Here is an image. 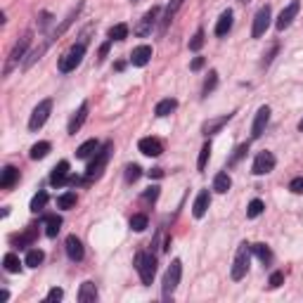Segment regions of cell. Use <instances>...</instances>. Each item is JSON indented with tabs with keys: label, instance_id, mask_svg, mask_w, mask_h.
Returning a JSON list of instances; mask_svg holds the SVG:
<instances>
[{
	"label": "cell",
	"instance_id": "obj_34",
	"mask_svg": "<svg viewBox=\"0 0 303 303\" xmlns=\"http://www.w3.org/2000/svg\"><path fill=\"white\" fill-rule=\"evenodd\" d=\"M147 225H149V220H147V216H145V213H135V216L130 218V228L135 230V232H143V230H147Z\"/></svg>",
	"mask_w": 303,
	"mask_h": 303
},
{
	"label": "cell",
	"instance_id": "obj_44",
	"mask_svg": "<svg viewBox=\"0 0 303 303\" xmlns=\"http://www.w3.org/2000/svg\"><path fill=\"white\" fill-rule=\"evenodd\" d=\"M216 83H218V74L216 71H209V78L204 80V95H209L213 88H216Z\"/></svg>",
	"mask_w": 303,
	"mask_h": 303
},
{
	"label": "cell",
	"instance_id": "obj_1",
	"mask_svg": "<svg viewBox=\"0 0 303 303\" xmlns=\"http://www.w3.org/2000/svg\"><path fill=\"white\" fill-rule=\"evenodd\" d=\"M112 147H114L112 143H107L105 147H99L97 152H95L93 161H90L88 168H86V178L88 180H95V178L102 175V171H105V166H107V161H109V154H112Z\"/></svg>",
	"mask_w": 303,
	"mask_h": 303
},
{
	"label": "cell",
	"instance_id": "obj_26",
	"mask_svg": "<svg viewBox=\"0 0 303 303\" xmlns=\"http://www.w3.org/2000/svg\"><path fill=\"white\" fill-rule=\"evenodd\" d=\"M175 107H178V102H175L173 97H166V99H161L159 105L154 107V114H156V116H168L171 112H175Z\"/></svg>",
	"mask_w": 303,
	"mask_h": 303
},
{
	"label": "cell",
	"instance_id": "obj_3",
	"mask_svg": "<svg viewBox=\"0 0 303 303\" xmlns=\"http://www.w3.org/2000/svg\"><path fill=\"white\" fill-rule=\"evenodd\" d=\"M135 268L140 272V279L143 285H152V279L156 275V258L149 254H137L135 256Z\"/></svg>",
	"mask_w": 303,
	"mask_h": 303
},
{
	"label": "cell",
	"instance_id": "obj_27",
	"mask_svg": "<svg viewBox=\"0 0 303 303\" xmlns=\"http://www.w3.org/2000/svg\"><path fill=\"white\" fill-rule=\"evenodd\" d=\"M97 149H99L97 140H88V143H83L78 149H76V156H78V159H88V156H93Z\"/></svg>",
	"mask_w": 303,
	"mask_h": 303
},
{
	"label": "cell",
	"instance_id": "obj_12",
	"mask_svg": "<svg viewBox=\"0 0 303 303\" xmlns=\"http://www.w3.org/2000/svg\"><path fill=\"white\" fill-rule=\"evenodd\" d=\"M268 121H270V107L266 105V107H260L256 118H254V128H251V137H254V140H258V137L266 133Z\"/></svg>",
	"mask_w": 303,
	"mask_h": 303
},
{
	"label": "cell",
	"instance_id": "obj_29",
	"mask_svg": "<svg viewBox=\"0 0 303 303\" xmlns=\"http://www.w3.org/2000/svg\"><path fill=\"white\" fill-rule=\"evenodd\" d=\"M36 235H38V230H36V225H31V228L26 230L24 235H19V237H14V244H17V247H26V244H33V241H36Z\"/></svg>",
	"mask_w": 303,
	"mask_h": 303
},
{
	"label": "cell",
	"instance_id": "obj_5",
	"mask_svg": "<svg viewBox=\"0 0 303 303\" xmlns=\"http://www.w3.org/2000/svg\"><path fill=\"white\" fill-rule=\"evenodd\" d=\"M249 260H251V247L244 241V244H239V249H237L235 263H232V279H241L244 275H247L249 272Z\"/></svg>",
	"mask_w": 303,
	"mask_h": 303
},
{
	"label": "cell",
	"instance_id": "obj_20",
	"mask_svg": "<svg viewBox=\"0 0 303 303\" xmlns=\"http://www.w3.org/2000/svg\"><path fill=\"white\" fill-rule=\"evenodd\" d=\"M183 3H185V0H171V3H168L166 12H164V17H161V33L166 31V29H168V24H171V22H173L175 12H178L180 7H183Z\"/></svg>",
	"mask_w": 303,
	"mask_h": 303
},
{
	"label": "cell",
	"instance_id": "obj_22",
	"mask_svg": "<svg viewBox=\"0 0 303 303\" xmlns=\"http://www.w3.org/2000/svg\"><path fill=\"white\" fill-rule=\"evenodd\" d=\"M230 29H232V10H225L216 22V36H220V38L228 36Z\"/></svg>",
	"mask_w": 303,
	"mask_h": 303
},
{
	"label": "cell",
	"instance_id": "obj_52",
	"mask_svg": "<svg viewBox=\"0 0 303 303\" xmlns=\"http://www.w3.org/2000/svg\"><path fill=\"white\" fill-rule=\"evenodd\" d=\"M161 175H164L161 168H152V171H149V178H161Z\"/></svg>",
	"mask_w": 303,
	"mask_h": 303
},
{
	"label": "cell",
	"instance_id": "obj_49",
	"mask_svg": "<svg viewBox=\"0 0 303 303\" xmlns=\"http://www.w3.org/2000/svg\"><path fill=\"white\" fill-rule=\"evenodd\" d=\"M190 67H192V71H199V69L204 67V57H194Z\"/></svg>",
	"mask_w": 303,
	"mask_h": 303
},
{
	"label": "cell",
	"instance_id": "obj_6",
	"mask_svg": "<svg viewBox=\"0 0 303 303\" xmlns=\"http://www.w3.org/2000/svg\"><path fill=\"white\" fill-rule=\"evenodd\" d=\"M50 112H52V99H50V97L48 99H41V102H38V107L33 109L31 118H29V128H31V130L43 128V124L48 121Z\"/></svg>",
	"mask_w": 303,
	"mask_h": 303
},
{
	"label": "cell",
	"instance_id": "obj_41",
	"mask_svg": "<svg viewBox=\"0 0 303 303\" xmlns=\"http://www.w3.org/2000/svg\"><path fill=\"white\" fill-rule=\"evenodd\" d=\"M201 48H204V31L199 29V31L192 36V41H190V50H192V52H199Z\"/></svg>",
	"mask_w": 303,
	"mask_h": 303
},
{
	"label": "cell",
	"instance_id": "obj_45",
	"mask_svg": "<svg viewBox=\"0 0 303 303\" xmlns=\"http://www.w3.org/2000/svg\"><path fill=\"white\" fill-rule=\"evenodd\" d=\"M282 282H285V275H282V272H272V275H270V279H268V285H270V289H277V287L282 285Z\"/></svg>",
	"mask_w": 303,
	"mask_h": 303
},
{
	"label": "cell",
	"instance_id": "obj_36",
	"mask_svg": "<svg viewBox=\"0 0 303 303\" xmlns=\"http://www.w3.org/2000/svg\"><path fill=\"white\" fill-rule=\"evenodd\" d=\"M128 38V26L126 24H116L109 29V41H124Z\"/></svg>",
	"mask_w": 303,
	"mask_h": 303
},
{
	"label": "cell",
	"instance_id": "obj_38",
	"mask_svg": "<svg viewBox=\"0 0 303 303\" xmlns=\"http://www.w3.org/2000/svg\"><path fill=\"white\" fill-rule=\"evenodd\" d=\"M45 204H48V192H38L36 197L31 199V211L33 213H38V211H43Z\"/></svg>",
	"mask_w": 303,
	"mask_h": 303
},
{
	"label": "cell",
	"instance_id": "obj_50",
	"mask_svg": "<svg viewBox=\"0 0 303 303\" xmlns=\"http://www.w3.org/2000/svg\"><path fill=\"white\" fill-rule=\"evenodd\" d=\"M275 52H277V45H272L270 52H268V55H263V64H266V67L270 64V59H272V55H275Z\"/></svg>",
	"mask_w": 303,
	"mask_h": 303
},
{
	"label": "cell",
	"instance_id": "obj_16",
	"mask_svg": "<svg viewBox=\"0 0 303 303\" xmlns=\"http://www.w3.org/2000/svg\"><path fill=\"white\" fill-rule=\"evenodd\" d=\"M86 118H88V102H83V105L78 107V112L71 116V121H69V135H76L80 130V126L86 124Z\"/></svg>",
	"mask_w": 303,
	"mask_h": 303
},
{
	"label": "cell",
	"instance_id": "obj_2",
	"mask_svg": "<svg viewBox=\"0 0 303 303\" xmlns=\"http://www.w3.org/2000/svg\"><path fill=\"white\" fill-rule=\"evenodd\" d=\"M83 57H86V43H80V41H78V43L71 45V50H69L67 55L59 59V71H62V74L74 71V69L83 62Z\"/></svg>",
	"mask_w": 303,
	"mask_h": 303
},
{
	"label": "cell",
	"instance_id": "obj_32",
	"mask_svg": "<svg viewBox=\"0 0 303 303\" xmlns=\"http://www.w3.org/2000/svg\"><path fill=\"white\" fill-rule=\"evenodd\" d=\"M48 152H50V143H36L31 147V159L33 161H38V159H45V156H48Z\"/></svg>",
	"mask_w": 303,
	"mask_h": 303
},
{
	"label": "cell",
	"instance_id": "obj_28",
	"mask_svg": "<svg viewBox=\"0 0 303 303\" xmlns=\"http://www.w3.org/2000/svg\"><path fill=\"white\" fill-rule=\"evenodd\" d=\"M230 187H232V178H230L228 173H218L216 175V180H213V190L216 192H220V194H225V192L230 190Z\"/></svg>",
	"mask_w": 303,
	"mask_h": 303
},
{
	"label": "cell",
	"instance_id": "obj_8",
	"mask_svg": "<svg viewBox=\"0 0 303 303\" xmlns=\"http://www.w3.org/2000/svg\"><path fill=\"white\" fill-rule=\"evenodd\" d=\"M159 14H161V7H152V10H147L145 12V17L140 19V24L135 26V36L137 38H145V36H149L152 33V29H154V24H156V19H159Z\"/></svg>",
	"mask_w": 303,
	"mask_h": 303
},
{
	"label": "cell",
	"instance_id": "obj_24",
	"mask_svg": "<svg viewBox=\"0 0 303 303\" xmlns=\"http://www.w3.org/2000/svg\"><path fill=\"white\" fill-rule=\"evenodd\" d=\"M43 223H45V235L57 237V232H59V228H62V218L59 216H45Z\"/></svg>",
	"mask_w": 303,
	"mask_h": 303
},
{
	"label": "cell",
	"instance_id": "obj_14",
	"mask_svg": "<svg viewBox=\"0 0 303 303\" xmlns=\"http://www.w3.org/2000/svg\"><path fill=\"white\" fill-rule=\"evenodd\" d=\"M149 59H152V48H149V45H137V48L130 52V64H133V67H145Z\"/></svg>",
	"mask_w": 303,
	"mask_h": 303
},
{
	"label": "cell",
	"instance_id": "obj_39",
	"mask_svg": "<svg viewBox=\"0 0 303 303\" xmlns=\"http://www.w3.org/2000/svg\"><path fill=\"white\" fill-rule=\"evenodd\" d=\"M209 159H211V143H206L204 147H201V152H199V161H197L199 171H204L206 164H209Z\"/></svg>",
	"mask_w": 303,
	"mask_h": 303
},
{
	"label": "cell",
	"instance_id": "obj_33",
	"mask_svg": "<svg viewBox=\"0 0 303 303\" xmlns=\"http://www.w3.org/2000/svg\"><path fill=\"white\" fill-rule=\"evenodd\" d=\"M48 45H50V41H45V43L41 45V48H36V50H33L31 55H29V59H26V62H24V69H31L33 64H36L38 59L43 57V52H45V50H48Z\"/></svg>",
	"mask_w": 303,
	"mask_h": 303
},
{
	"label": "cell",
	"instance_id": "obj_18",
	"mask_svg": "<svg viewBox=\"0 0 303 303\" xmlns=\"http://www.w3.org/2000/svg\"><path fill=\"white\" fill-rule=\"evenodd\" d=\"M209 206H211V194H209V190H204V192H199L197 194V199H194V206H192V213H194V218H201L209 211Z\"/></svg>",
	"mask_w": 303,
	"mask_h": 303
},
{
	"label": "cell",
	"instance_id": "obj_15",
	"mask_svg": "<svg viewBox=\"0 0 303 303\" xmlns=\"http://www.w3.org/2000/svg\"><path fill=\"white\" fill-rule=\"evenodd\" d=\"M137 147H140V152L147 156H159L161 152H164V145L156 140V137H143L140 143H137Z\"/></svg>",
	"mask_w": 303,
	"mask_h": 303
},
{
	"label": "cell",
	"instance_id": "obj_30",
	"mask_svg": "<svg viewBox=\"0 0 303 303\" xmlns=\"http://www.w3.org/2000/svg\"><path fill=\"white\" fill-rule=\"evenodd\" d=\"M43 260H45V254H43V251H41V249H31V251L26 254V260H24V263H26L29 268H38L41 263H43Z\"/></svg>",
	"mask_w": 303,
	"mask_h": 303
},
{
	"label": "cell",
	"instance_id": "obj_17",
	"mask_svg": "<svg viewBox=\"0 0 303 303\" xmlns=\"http://www.w3.org/2000/svg\"><path fill=\"white\" fill-rule=\"evenodd\" d=\"M83 254H86V251H83L80 239H78V237H74V235H69L67 237V256L78 263V260H83Z\"/></svg>",
	"mask_w": 303,
	"mask_h": 303
},
{
	"label": "cell",
	"instance_id": "obj_31",
	"mask_svg": "<svg viewBox=\"0 0 303 303\" xmlns=\"http://www.w3.org/2000/svg\"><path fill=\"white\" fill-rule=\"evenodd\" d=\"M57 206L59 209H74L76 206V192H64L57 197Z\"/></svg>",
	"mask_w": 303,
	"mask_h": 303
},
{
	"label": "cell",
	"instance_id": "obj_53",
	"mask_svg": "<svg viewBox=\"0 0 303 303\" xmlns=\"http://www.w3.org/2000/svg\"><path fill=\"white\" fill-rule=\"evenodd\" d=\"M50 19H52V17H50L48 12H43V14H41V26H48V24H50Z\"/></svg>",
	"mask_w": 303,
	"mask_h": 303
},
{
	"label": "cell",
	"instance_id": "obj_9",
	"mask_svg": "<svg viewBox=\"0 0 303 303\" xmlns=\"http://www.w3.org/2000/svg\"><path fill=\"white\" fill-rule=\"evenodd\" d=\"M270 5H263L256 12V17H254V29H251V36L254 38H260V36H266V31H268V26H270Z\"/></svg>",
	"mask_w": 303,
	"mask_h": 303
},
{
	"label": "cell",
	"instance_id": "obj_4",
	"mask_svg": "<svg viewBox=\"0 0 303 303\" xmlns=\"http://www.w3.org/2000/svg\"><path fill=\"white\" fill-rule=\"evenodd\" d=\"M180 275H183V263L175 258L171 263V268L166 270V275H164V298H171L175 294V289L180 285Z\"/></svg>",
	"mask_w": 303,
	"mask_h": 303
},
{
	"label": "cell",
	"instance_id": "obj_19",
	"mask_svg": "<svg viewBox=\"0 0 303 303\" xmlns=\"http://www.w3.org/2000/svg\"><path fill=\"white\" fill-rule=\"evenodd\" d=\"M230 118H232V114H223V116H218V118H211V121H206V124L201 126V133H204V135H213V133H218V130L228 124Z\"/></svg>",
	"mask_w": 303,
	"mask_h": 303
},
{
	"label": "cell",
	"instance_id": "obj_25",
	"mask_svg": "<svg viewBox=\"0 0 303 303\" xmlns=\"http://www.w3.org/2000/svg\"><path fill=\"white\" fill-rule=\"evenodd\" d=\"M80 10H83V3H78V5H76V7H74V10H71V12H69V14H67V19H64V22H62V26H59V29H55V33H52V38H57V36H62V33H64V31H67L69 26H71V22H74V19H76V17H78V12H80Z\"/></svg>",
	"mask_w": 303,
	"mask_h": 303
},
{
	"label": "cell",
	"instance_id": "obj_40",
	"mask_svg": "<svg viewBox=\"0 0 303 303\" xmlns=\"http://www.w3.org/2000/svg\"><path fill=\"white\" fill-rule=\"evenodd\" d=\"M263 209H266V206H263V201H260V199H254V201L249 204V209H247V216L249 218H258L260 213H263Z\"/></svg>",
	"mask_w": 303,
	"mask_h": 303
},
{
	"label": "cell",
	"instance_id": "obj_37",
	"mask_svg": "<svg viewBox=\"0 0 303 303\" xmlns=\"http://www.w3.org/2000/svg\"><path fill=\"white\" fill-rule=\"evenodd\" d=\"M251 251H254L256 256H258L263 263H270L272 260V254H270V249L266 247V244H251Z\"/></svg>",
	"mask_w": 303,
	"mask_h": 303
},
{
	"label": "cell",
	"instance_id": "obj_13",
	"mask_svg": "<svg viewBox=\"0 0 303 303\" xmlns=\"http://www.w3.org/2000/svg\"><path fill=\"white\" fill-rule=\"evenodd\" d=\"M50 183H52L55 187H62L64 183H69V161H59V164L52 168Z\"/></svg>",
	"mask_w": 303,
	"mask_h": 303
},
{
	"label": "cell",
	"instance_id": "obj_43",
	"mask_svg": "<svg viewBox=\"0 0 303 303\" xmlns=\"http://www.w3.org/2000/svg\"><path fill=\"white\" fill-rule=\"evenodd\" d=\"M247 152H249V145H239V147H237V149H235V154L230 156V161H228V166H235L237 161H239V159H241V156L247 154Z\"/></svg>",
	"mask_w": 303,
	"mask_h": 303
},
{
	"label": "cell",
	"instance_id": "obj_11",
	"mask_svg": "<svg viewBox=\"0 0 303 303\" xmlns=\"http://www.w3.org/2000/svg\"><path fill=\"white\" fill-rule=\"evenodd\" d=\"M275 168V156L272 152H260L258 156L254 159V166H251V173L254 175H266Z\"/></svg>",
	"mask_w": 303,
	"mask_h": 303
},
{
	"label": "cell",
	"instance_id": "obj_35",
	"mask_svg": "<svg viewBox=\"0 0 303 303\" xmlns=\"http://www.w3.org/2000/svg\"><path fill=\"white\" fill-rule=\"evenodd\" d=\"M3 266H5L7 272H19V270H22V263H19V258L14 254H5V258H3Z\"/></svg>",
	"mask_w": 303,
	"mask_h": 303
},
{
	"label": "cell",
	"instance_id": "obj_48",
	"mask_svg": "<svg viewBox=\"0 0 303 303\" xmlns=\"http://www.w3.org/2000/svg\"><path fill=\"white\" fill-rule=\"evenodd\" d=\"M156 197H159V187H149V190L145 192V199H149V201H154Z\"/></svg>",
	"mask_w": 303,
	"mask_h": 303
},
{
	"label": "cell",
	"instance_id": "obj_21",
	"mask_svg": "<svg viewBox=\"0 0 303 303\" xmlns=\"http://www.w3.org/2000/svg\"><path fill=\"white\" fill-rule=\"evenodd\" d=\"M17 180H19V171L14 166H5L3 168V175H0V187L3 190H10V187L17 185Z\"/></svg>",
	"mask_w": 303,
	"mask_h": 303
},
{
	"label": "cell",
	"instance_id": "obj_55",
	"mask_svg": "<svg viewBox=\"0 0 303 303\" xmlns=\"http://www.w3.org/2000/svg\"><path fill=\"white\" fill-rule=\"evenodd\" d=\"M130 3H137V0H130Z\"/></svg>",
	"mask_w": 303,
	"mask_h": 303
},
{
	"label": "cell",
	"instance_id": "obj_42",
	"mask_svg": "<svg viewBox=\"0 0 303 303\" xmlns=\"http://www.w3.org/2000/svg\"><path fill=\"white\" fill-rule=\"evenodd\" d=\"M140 175H143V168L137 166V164H133V166L126 168V183H135Z\"/></svg>",
	"mask_w": 303,
	"mask_h": 303
},
{
	"label": "cell",
	"instance_id": "obj_54",
	"mask_svg": "<svg viewBox=\"0 0 303 303\" xmlns=\"http://www.w3.org/2000/svg\"><path fill=\"white\" fill-rule=\"evenodd\" d=\"M298 130H303V118H301V124H298Z\"/></svg>",
	"mask_w": 303,
	"mask_h": 303
},
{
	"label": "cell",
	"instance_id": "obj_51",
	"mask_svg": "<svg viewBox=\"0 0 303 303\" xmlns=\"http://www.w3.org/2000/svg\"><path fill=\"white\" fill-rule=\"evenodd\" d=\"M107 52H109V43H105L102 48H99V62H102V59L107 57Z\"/></svg>",
	"mask_w": 303,
	"mask_h": 303
},
{
	"label": "cell",
	"instance_id": "obj_46",
	"mask_svg": "<svg viewBox=\"0 0 303 303\" xmlns=\"http://www.w3.org/2000/svg\"><path fill=\"white\" fill-rule=\"evenodd\" d=\"M62 296H64V291L59 289V287H55V289H50V291H48L45 301H62Z\"/></svg>",
	"mask_w": 303,
	"mask_h": 303
},
{
	"label": "cell",
	"instance_id": "obj_10",
	"mask_svg": "<svg viewBox=\"0 0 303 303\" xmlns=\"http://www.w3.org/2000/svg\"><path fill=\"white\" fill-rule=\"evenodd\" d=\"M298 10H301V3H298V0H291L289 5H287L285 10L279 12L277 22H275L279 31H285V29H289V26H291V22H294V17L298 14Z\"/></svg>",
	"mask_w": 303,
	"mask_h": 303
},
{
	"label": "cell",
	"instance_id": "obj_47",
	"mask_svg": "<svg viewBox=\"0 0 303 303\" xmlns=\"http://www.w3.org/2000/svg\"><path fill=\"white\" fill-rule=\"evenodd\" d=\"M289 190L294 192V194H303V178H294V180H291Z\"/></svg>",
	"mask_w": 303,
	"mask_h": 303
},
{
	"label": "cell",
	"instance_id": "obj_23",
	"mask_svg": "<svg viewBox=\"0 0 303 303\" xmlns=\"http://www.w3.org/2000/svg\"><path fill=\"white\" fill-rule=\"evenodd\" d=\"M97 298V287L93 285V282H83L78 289V301L80 303H90Z\"/></svg>",
	"mask_w": 303,
	"mask_h": 303
},
{
	"label": "cell",
	"instance_id": "obj_7",
	"mask_svg": "<svg viewBox=\"0 0 303 303\" xmlns=\"http://www.w3.org/2000/svg\"><path fill=\"white\" fill-rule=\"evenodd\" d=\"M29 43H31V36H24L17 45H14V50L10 52V59H7V64H5V69H3V76H10V71H12V69L17 67L19 62H22V57L26 55V48H29Z\"/></svg>",
	"mask_w": 303,
	"mask_h": 303
}]
</instances>
